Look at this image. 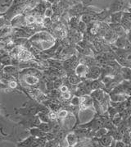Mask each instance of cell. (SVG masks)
Instances as JSON below:
<instances>
[{
	"mask_svg": "<svg viewBox=\"0 0 131 147\" xmlns=\"http://www.w3.org/2000/svg\"><path fill=\"white\" fill-rule=\"evenodd\" d=\"M25 22L27 25H31L36 22V17L33 16V15H29L25 18Z\"/></svg>",
	"mask_w": 131,
	"mask_h": 147,
	"instance_id": "cb8c5ba5",
	"label": "cell"
},
{
	"mask_svg": "<svg viewBox=\"0 0 131 147\" xmlns=\"http://www.w3.org/2000/svg\"><path fill=\"white\" fill-rule=\"evenodd\" d=\"M120 24H121V26L124 27V29L125 30V31H128V30H131V21L130 20H129L128 18L123 17Z\"/></svg>",
	"mask_w": 131,
	"mask_h": 147,
	"instance_id": "5bb4252c",
	"label": "cell"
},
{
	"mask_svg": "<svg viewBox=\"0 0 131 147\" xmlns=\"http://www.w3.org/2000/svg\"><path fill=\"white\" fill-rule=\"evenodd\" d=\"M94 112L89 109H80L79 112V118H80V123L81 124L85 123L90 122V120L94 117Z\"/></svg>",
	"mask_w": 131,
	"mask_h": 147,
	"instance_id": "6da1fadb",
	"label": "cell"
},
{
	"mask_svg": "<svg viewBox=\"0 0 131 147\" xmlns=\"http://www.w3.org/2000/svg\"><path fill=\"white\" fill-rule=\"evenodd\" d=\"M71 22H72V26L73 27H76V26L78 27V25L80 23V20L77 18H73L71 20Z\"/></svg>",
	"mask_w": 131,
	"mask_h": 147,
	"instance_id": "d6a6232c",
	"label": "cell"
},
{
	"mask_svg": "<svg viewBox=\"0 0 131 147\" xmlns=\"http://www.w3.org/2000/svg\"><path fill=\"white\" fill-rule=\"evenodd\" d=\"M76 123V119H75V117L72 113H69L68 116L65 118V124H66L68 127V128H71L72 127H73L74 123Z\"/></svg>",
	"mask_w": 131,
	"mask_h": 147,
	"instance_id": "4fadbf2b",
	"label": "cell"
},
{
	"mask_svg": "<svg viewBox=\"0 0 131 147\" xmlns=\"http://www.w3.org/2000/svg\"><path fill=\"white\" fill-rule=\"evenodd\" d=\"M53 12L54 11L51 8V7H47L45 9V12H44V15L46 18H51L53 16Z\"/></svg>",
	"mask_w": 131,
	"mask_h": 147,
	"instance_id": "f1b7e54d",
	"label": "cell"
},
{
	"mask_svg": "<svg viewBox=\"0 0 131 147\" xmlns=\"http://www.w3.org/2000/svg\"><path fill=\"white\" fill-rule=\"evenodd\" d=\"M121 73L122 76L125 79H129L131 80V67H124L123 68H121Z\"/></svg>",
	"mask_w": 131,
	"mask_h": 147,
	"instance_id": "9a60e30c",
	"label": "cell"
},
{
	"mask_svg": "<svg viewBox=\"0 0 131 147\" xmlns=\"http://www.w3.org/2000/svg\"><path fill=\"white\" fill-rule=\"evenodd\" d=\"M72 105L74 106L80 105V97H74L72 100Z\"/></svg>",
	"mask_w": 131,
	"mask_h": 147,
	"instance_id": "1f68e13d",
	"label": "cell"
},
{
	"mask_svg": "<svg viewBox=\"0 0 131 147\" xmlns=\"http://www.w3.org/2000/svg\"><path fill=\"white\" fill-rule=\"evenodd\" d=\"M129 99L128 95L122 93H114V94L110 95V100L113 102H119V103H123L125 100Z\"/></svg>",
	"mask_w": 131,
	"mask_h": 147,
	"instance_id": "5b68a950",
	"label": "cell"
},
{
	"mask_svg": "<svg viewBox=\"0 0 131 147\" xmlns=\"http://www.w3.org/2000/svg\"><path fill=\"white\" fill-rule=\"evenodd\" d=\"M123 55L125 57V59L131 64V52L130 51H126L125 53H123Z\"/></svg>",
	"mask_w": 131,
	"mask_h": 147,
	"instance_id": "4dcf8cb0",
	"label": "cell"
},
{
	"mask_svg": "<svg viewBox=\"0 0 131 147\" xmlns=\"http://www.w3.org/2000/svg\"><path fill=\"white\" fill-rule=\"evenodd\" d=\"M60 90H61V93L67 92V91H69V90H68V86H61V87L60 88Z\"/></svg>",
	"mask_w": 131,
	"mask_h": 147,
	"instance_id": "74e56055",
	"label": "cell"
},
{
	"mask_svg": "<svg viewBox=\"0 0 131 147\" xmlns=\"http://www.w3.org/2000/svg\"><path fill=\"white\" fill-rule=\"evenodd\" d=\"M38 116L39 119L41 120L42 123H49L51 121V119L48 117V114H46L45 113L40 112L38 113Z\"/></svg>",
	"mask_w": 131,
	"mask_h": 147,
	"instance_id": "7402d4cb",
	"label": "cell"
},
{
	"mask_svg": "<svg viewBox=\"0 0 131 147\" xmlns=\"http://www.w3.org/2000/svg\"><path fill=\"white\" fill-rule=\"evenodd\" d=\"M107 133H108V129L107 128H106V127H101V128H99L98 131H96L94 136H95V137L100 139L102 136L107 135Z\"/></svg>",
	"mask_w": 131,
	"mask_h": 147,
	"instance_id": "2e32d148",
	"label": "cell"
},
{
	"mask_svg": "<svg viewBox=\"0 0 131 147\" xmlns=\"http://www.w3.org/2000/svg\"><path fill=\"white\" fill-rule=\"evenodd\" d=\"M110 28L114 32L118 35L119 37L120 36H123L125 34V30L121 26V24L111 23L110 24Z\"/></svg>",
	"mask_w": 131,
	"mask_h": 147,
	"instance_id": "8992f818",
	"label": "cell"
},
{
	"mask_svg": "<svg viewBox=\"0 0 131 147\" xmlns=\"http://www.w3.org/2000/svg\"><path fill=\"white\" fill-rule=\"evenodd\" d=\"M122 121H123V116H122L120 113H117V114L112 118V122H113V123L115 124L116 127L120 126V125L121 124V123H122Z\"/></svg>",
	"mask_w": 131,
	"mask_h": 147,
	"instance_id": "44dd1931",
	"label": "cell"
},
{
	"mask_svg": "<svg viewBox=\"0 0 131 147\" xmlns=\"http://www.w3.org/2000/svg\"><path fill=\"white\" fill-rule=\"evenodd\" d=\"M103 87H104V84L98 80H94L93 82L91 83V90H93L102 89Z\"/></svg>",
	"mask_w": 131,
	"mask_h": 147,
	"instance_id": "e0dca14e",
	"label": "cell"
},
{
	"mask_svg": "<svg viewBox=\"0 0 131 147\" xmlns=\"http://www.w3.org/2000/svg\"><path fill=\"white\" fill-rule=\"evenodd\" d=\"M68 114H69V113L65 109L60 110L59 112H57V116H58V118H60V119H65L68 116Z\"/></svg>",
	"mask_w": 131,
	"mask_h": 147,
	"instance_id": "4316f807",
	"label": "cell"
},
{
	"mask_svg": "<svg viewBox=\"0 0 131 147\" xmlns=\"http://www.w3.org/2000/svg\"><path fill=\"white\" fill-rule=\"evenodd\" d=\"M61 96H62V98L65 99V100H70V99H71V93H70L69 91L65 92V93H61Z\"/></svg>",
	"mask_w": 131,
	"mask_h": 147,
	"instance_id": "8d00e7d4",
	"label": "cell"
},
{
	"mask_svg": "<svg viewBox=\"0 0 131 147\" xmlns=\"http://www.w3.org/2000/svg\"><path fill=\"white\" fill-rule=\"evenodd\" d=\"M7 86L10 89H16L17 87V83L15 81H10L9 82L7 83Z\"/></svg>",
	"mask_w": 131,
	"mask_h": 147,
	"instance_id": "836d02e7",
	"label": "cell"
},
{
	"mask_svg": "<svg viewBox=\"0 0 131 147\" xmlns=\"http://www.w3.org/2000/svg\"><path fill=\"white\" fill-rule=\"evenodd\" d=\"M66 140L67 141L69 146H74L78 143V136L75 133H68L66 136Z\"/></svg>",
	"mask_w": 131,
	"mask_h": 147,
	"instance_id": "9c48e42d",
	"label": "cell"
},
{
	"mask_svg": "<svg viewBox=\"0 0 131 147\" xmlns=\"http://www.w3.org/2000/svg\"><path fill=\"white\" fill-rule=\"evenodd\" d=\"M35 140V136H29L27 139H25L24 141L21 142V144L20 146H31L33 141Z\"/></svg>",
	"mask_w": 131,
	"mask_h": 147,
	"instance_id": "484cf974",
	"label": "cell"
},
{
	"mask_svg": "<svg viewBox=\"0 0 131 147\" xmlns=\"http://www.w3.org/2000/svg\"><path fill=\"white\" fill-rule=\"evenodd\" d=\"M48 117H49V118H50L51 120H53V121L56 120L57 118H58L57 112H54V111H53V110H51L50 112H48Z\"/></svg>",
	"mask_w": 131,
	"mask_h": 147,
	"instance_id": "f546056e",
	"label": "cell"
},
{
	"mask_svg": "<svg viewBox=\"0 0 131 147\" xmlns=\"http://www.w3.org/2000/svg\"><path fill=\"white\" fill-rule=\"evenodd\" d=\"M127 145L125 144L124 141H122V140H120V141H116V146H115L116 147H125Z\"/></svg>",
	"mask_w": 131,
	"mask_h": 147,
	"instance_id": "d590c367",
	"label": "cell"
},
{
	"mask_svg": "<svg viewBox=\"0 0 131 147\" xmlns=\"http://www.w3.org/2000/svg\"><path fill=\"white\" fill-rule=\"evenodd\" d=\"M113 136L112 135H109L107 133V135H105L104 136H102V138H100V143L102 146H112L113 143Z\"/></svg>",
	"mask_w": 131,
	"mask_h": 147,
	"instance_id": "ba28073f",
	"label": "cell"
},
{
	"mask_svg": "<svg viewBox=\"0 0 131 147\" xmlns=\"http://www.w3.org/2000/svg\"><path fill=\"white\" fill-rule=\"evenodd\" d=\"M100 74H101V69L98 67L92 66L90 67V71H89V73H88L87 77L90 78V79L96 80V79L98 78V77L100 76Z\"/></svg>",
	"mask_w": 131,
	"mask_h": 147,
	"instance_id": "277c9868",
	"label": "cell"
},
{
	"mask_svg": "<svg viewBox=\"0 0 131 147\" xmlns=\"http://www.w3.org/2000/svg\"><path fill=\"white\" fill-rule=\"evenodd\" d=\"M25 82L30 86H35V85H37L39 83V80L35 75L28 74L27 76H25Z\"/></svg>",
	"mask_w": 131,
	"mask_h": 147,
	"instance_id": "30bf717a",
	"label": "cell"
},
{
	"mask_svg": "<svg viewBox=\"0 0 131 147\" xmlns=\"http://www.w3.org/2000/svg\"><path fill=\"white\" fill-rule=\"evenodd\" d=\"M17 71V68L13 65H7L4 68L5 73H14Z\"/></svg>",
	"mask_w": 131,
	"mask_h": 147,
	"instance_id": "d4e9b609",
	"label": "cell"
},
{
	"mask_svg": "<svg viewBox=\"0 0 131 147\" xmlns=\"http://www.w3.org/2000/svg\"><path fill=\"white\" fill-rule=\"evenodd\" d=\"M123 7V3L121 1H116L112 4V12H118Z\"/></svg>",
	"mask_w": 131,
	"mask_h": 147,
	"instance_id": "603a6c76",
	"label": "cell"
},
{
	"mask_svg": "<svg viewBox=\"0 0 131 147\" xmlns=\"http://www.w3.org/2000/svg\"><path fill=\"white\" fill-rule=\"evenodd\" d=\"M105 93L103 90H102L101 89H98V90H95L92 92L91 96L93 97V99L96 102H98V103H101L102 101L103 100L104 97H105Z\"/></svg>",
	"mask_w": 131,
	"mask_h": 147,
	"instance_id": "52a82bcc",
	"label": "cell"
},
{
	"mask_svg": "<svg viewBox=\"0 0 131 147\" xmlns=\"http://www.w3.org/2000/svg\"><path fill=\"white\" fill-rule=\"evenodd\" d=\"M130 138H131V131L127 129L125 133L122 136V141L125 142L126 145H130Z\"/></svg>",
	"mask_w": 131,
	"mask_h": 147,
	"instance_id": "d6986e66",
	"label": "cell"
},
{
	"mask_svg": "<svg viewBox=\"0 0 131 147\" xmlns=\"http://www.w3.org/2000/svg\"><path fill=\"white\" fill-rule=\"evenodd\" d=\"M86 30V23L84 22H80V23L78 25V30L81 33H84Z\"/></svg>",
	"mask_w": 131,
	"mask_h": 147,
	"instance_id": "83f0119b",
	"label": "cell"
},
{
	"mask_svg": "<svg viewBox=\"0 0 131 147\" xmlns=\"http://www.w3.org/2000/svg\"><path fill=\"white\" fill-rule=\"evenodd\" d=\"M39 127L43 131L47 132V133L49 132V131L52 130V128H53V127L49 124V123H41L39 124Z\"/></svg>",
	"mask_w": 131,
	"mask_h": 147,
	"instance_id": "ac0fdd59",
	"label": "cell"
},
{
	"mask_svg": "<svg viewBox=\"0 0 131 147\" xmlns=\"http://www.w3.org/2000/svg\"><path fill=\"white\" fill-rule=\"evenodd\" d=\"M32 58H34L32 52H30L25 49H21L18 55V59L20 61H28L32 59Z\"/></svg>",
	"mask_w": 131,
	"mask_h": 147,
	"instance_id": "3957f363",
	"label": "cell"
},
{
	"mask_svg": "<svg viewBox=\"0 0 131 147\" xmlns=\"http://www.w3.org/2000/svg\"><path fill=\"white\" fill-rule=\"evenodd\" d=\"M123 18V14L122 12H114L113 14L112 15V23H118L120 24L121 22V20Z\"/></svg>",
	"mask_w": 131,
	"mask_h": 147,
	"instance_id": "7c38bea8",
	"label": "cell"
},
{
	"mask_svg": "<svg viewBox=\"0 0 131 147\" xmlns=\"http://www.w3.org/2000/svg\"><path fill=\"white\" fill-rule=\"evenodd\" d=\"M81 77H80L78 75H72L69 77V82L72 85H77L81 82Z\"/></svg>",
	"mask_w": 131,
	"mask_h": 147,
	"instance_id": "ffe728a7",
	"label": "cell"
},
{
	"mask_svg": "<svg viewBox=\"0 0 131 147\" xmlns=\"http://www.w3.org/2000/svg\"><path fill=\"white\" fill-rule=\"evenodd\" d=\"M127 40H126L123 36H120V37H118L116 39V40L115 41V45L118 48V49H125V45L127 43Z\"/></svg>",
	"mask_w": 131,
	"mask_h": 147,
	"instance_id": "8fae6325",
	"label": "cell"
},
{
	"mask_svg": "<svg viewBox=\"0 0 131 147\" xmlns=\"http://www.w3.org/2000/svg\"><path fill=\"white\" fill-rule=\"evenodd\" d=\"M61 86H62V82L61 80H57L54 82V88L55 89L61 88Z\"/></svg>",
	"mask_w": 131,
	"mask_h": 147,
	"instance_id": "e575fe53",
	"label": "cell"
},
{
	"mask_svg": "<svg viewBox=\"0 0 131 147\" xmlns=\"http://www.w3.org/2000/svg\"><path fill=\"white\" fill-rule=\"evenodd\" d=\"M89 67L88 65L86 64H78L77 67H76V73L80 77H84L88 76L89 73Z\"/></svg>",
	"mask_w": 131,
	"mask_h": 147,
	"instance_id": "7a4b0ae2",
	"label": "cell"
},
{
	"mask_svg": "<svg viewBox=\"0 0 131 147\" xmlns=\"http://www.w3.org/2000/svg\"><path fill=\"white\" fill-rule=\"evenodd\" d=\"M48 2H50V3H53L54 0H48Z\"/></svg>",
	"mask_w": 131,
	"mask_h": 147,
	"instance_id": "f35d334b",
	"label": "cell"
}]
</instances>
